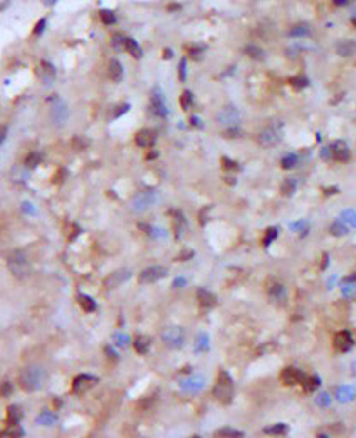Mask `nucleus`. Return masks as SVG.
<instances>
[{"label":"nucleus","instance_id":"20","mask_svg":"<svg viewBox=\"0 0 356 438\" xmlns=\"http://www.w3.org/2000/svg\"><path fill=\"white\" fill-rule=\"evenodd\" d=\"M69 118V108L65 103H57L52 108V120L55 125H63Z\"/></svg>","mask_w":356,"mask_h":438},{"label":"nucleus","instance_id":"7","mask_svg":"<svg viewBox=\"0 0 356 438\" xmlns=\"http://www.w3.org/2000/svg\"><path fill=\"white\" fill-rule=\"evenodd\" d=\"M149 110L154 116H158V118H166L168 116V106H166V103H164V96L159 88H154L153 91H151Z\"/></svg>","mask_w":356,"mask_h":438},{"label":"nucleus","instance_id":"34","mask_svg":"<svg viewBox=\"0 0 356 438\" xmlns=\"http://www.w3.org/2000/svg\"><path fill=\"white\" fill-rule=\"evenodd\" d=\"M279 236V228H276V226H269V228L265 229L264 233V240H262V245L267 248V247L271 245V243L274 242V240Z\"/></svg>","mask_w":356,"mask_h":438},{"label":"nucleus","instance_id":"17","mask_svg":"<svg viewBox=\"0 0 356 438\" xmlns=\"http://www.w3.org/2000/svg\"><path fill=\"white\" fill-rule=\"evenodd\" d=\"M163 341L164 344H168L170 347H182L183 346V330L180 329H166L163 332Z\"/></svg>","mask_w":356,"mask_h":438},{"label":"nucleus","instance_id":"11","mask_svg":"<svg viewBox=\"0 0 356 438\" xmlns=\"http://www.w3.org/2000/svg\"><path fill=\"white\" fill-rule=\"evenodd\" d=\"M265 293H267V296H269V300L273 303L286 302V289L276 279H267V283H265Z\"/></svg>","mask_w":356,"mask_h":438},{"label":"nucleus","instance_id":"52","mask_svg":"<svg viewBox=\"0 0 356 438\" xmlns=\"http://www.w3.org/2000/svg\"><path fill=\"white\" fill-rule=\"evenodd\" d=\"M5 137H7V125H2V123H0V144L4 142Z\"/></svg>","mask_w":356,"mask_h":438},{"label":"nucleus","instance_id":"24","mask_svg":"<svg viewBox=\"0 0 356 438\" xmlns=\"http://www.w3.org/2000/svg\"><path fill=\"white\" fill-rule=\"evenodd\" d=\"M108 77L112 79L113 82H120L123 79V67L119 60L113 58L112 62L108 63Z\"/></svg>","mask_w":356,"mask_h":438},{"label":"nucleus","instance_id":"41","mask_svg":"<svg viewBox=\"0 0 356 438\" xmlns=\"http://www.w3.org/2000/svg\"><path fill=\"white\" fill-rule=\"evenodd\" d=\"M320 380H318V377H307L303 382V389L307 390V392H312V390H315L318 385H320Z\"/></svg>","mask_w":356,"mask_h":438},{"label":"nucleus","instance_id":"18","mask_svg":"<svg viewBox=\"0 0 356 438\" xmlns=\"http://www.w3.org/2000/svg\"><path fill=\"white\" fill-rule=\"evenodd\" d=\"M314 29L308 22H297L293 24L290 29H288V36L291 38H298V39H303V38H310Z\"/></svg>","mask_w":356,"mask_h":438},{"label":"nucleus","instance_id":"9","mask_svg":"<svg viewBox=\"0 0 356 438\" xmlns=\"http://www.w3.org/2000/svg\"><path fill=\"white\" fill-rule=\"evenodd\" d=\"M305 379H307V375H305L301 370L295 368V366H286V368L281 372L279 375V380L283 385L286 387H293V385H303Z\"/></svg>","mask_w":356,"mask_h":438},{"label":"nucleus","instance_id":"31","mask_svg":"<svg viewBox=\"0 0 356 438\" xmlns=\"http://www.w3.org/2000/svg\"><path fill=\"white\" fill-rule=\"evenodd\" d=\"M329 233H331L332 236H344V235H348V226H346L342 221H339V219H334V221L329 225Z\"/></svg>","mask_w":356,"mask_h":438},{"label":"nucleus","instance_id":"26","mask_svg":"<svg viewBox=\"0 0 356 438\" xmlns=\"http://www.w3.org/2000/svg\"><path fill=\"white\" fill-rule=\"evenodd\" d=\"M77 303H79V306H80V308H82L86 313H93V312H95V310H96V303H95V300H93L89 295H82V293H80V295H77Z\"/></svg>","mask_w":356,"mask_h":438},{"label":"nucleus","instance_id":"32","mask_svg":"<svg viewBox=\"0 0 356 438\" xmlns=\"http://www.w3.org/2000/svg\"><path fill=\"white\" fill-rule=\"evenodd\" d=\"M180 106H182L183 112H190V108H192L194 105V93L190 91V89H183V93L180 95Z\"/></svg>","mask_w":356,"mask_h":438},{"label":"nucleus","instance_id":"58","mask_svg":"<svg viewBox=\"0 0 356 438\" xmlns=\"http://www.w3.org/2000/svg\"><path fill=\"white\" fill-rule=\"evenodd\" d=\"M180 9H182V5L175 4V5H170V7H168V11H180Z\"/></svg>","mask_w":356,"mask_h":438},{"label":"nucleus","instance_id":"38","mask_svg":"<svg viewBox=\"0 0 356 438\" xmlns=\"http://www.w3.org/2000/svg\"><path fill=\"white\" fill-rule=\"evenodd\" d=\"M223 137L224 139H241V137H243V130H241L240 125L226 127V129L223 130Z\"/></svg>","mask_w":356,"mask_h":438},{"label":"nucleus","instance_id":"57","mask_svg":"<svg viewBox=\"0 0 356 438\" xmlns=\"http://www.w3.org/2000/svg\"><path fill=\"white\" fill-rule=\"evenodd\" d=\"M322 260H324V262H322V269H325V267H327V260H329L327 253H324V255H322Z\"/></svg>","mask_w":356,"mask_h":438},{"label":"nucleus","instance_id":"3","mask_svg":"<svg viewBox=\"0 0 356 438\" xmlns=\"http://www.w3.org/2000/svg\"><path fill=\"white\" fill-rule=\"evenodd\" d=\"M283 140V125L281 123H273L267 125L257 133V142L262 148H274Z\"/></svg>","mask_w":356,"mask_h":438},{"label":"nucleus","instance_id":"16","mask_svg":"<svg viewBox=\"0 0 356 438\" xmlns=\"http://www.w3.org/2000/svg\"><path fill=\"white\" fill-rule=\"evenodd\" d=\"M36 76H38V79L43 82V84H46V86L52 84V82L55 81V67H53L50 62H45V60H43V62L36 67Z\"/></svg>","mask_w":356,"mask_h":438},{"label":"nucleus","instance_id":"1","mask_svg":"<svg viewBox=\"0 0 356 438\" xmlns=\"http://www.w3.org/2000/svg\"><path fill=\"white\" fill-rule=\"evenodd\" d=\"M19 387H21L24 392H36L43 387L45 383V372H43L41 366H26L19 372Z\"/></svg>","mask_w":356,"mask_h":438},{"label":"nucleus","instance_id":"49","mask_svg":"<svg viewBox=\"0 0 356 438\" xmlns=\"http://www.w3.org/2000/svg\"><path fill=\"white\" fill-rule=\"evenodd\" d=\"M45 26H46V19H40V21L36 22L35 29H33V35H35V36H40L43 31H45Z\"/></svg>","mask_w":356,"mask_h":438},{"label":"nucleus","instance_id":"50","mask_svg":"<svg viewBox=\"0 0 356 438\" xmlns=\"http://www.w3.org/2000/svg\"><path fill=\"white\" fill-rule=\"evenodd\" d=\"M331 2L334 7H348L351 4V0H331Z\"/></svg>","mask_w":356,"mask_h":438},{"label":"nucleus","instance_id":"29","mask_svg":"<svg viewBox=\"0 0 356 438\" xmlns=\"http://www.w3.org/2000/svg\"><path fill=\"white\" fill-rule=\"evenodd\" d=\"M288 84H290L295 91H303V89H307L308 86H310V81H308V77H305V76H293V77L288 79Z\"/></svg>","mask_w":356,"mask_h":438},{"label":"nucleus","instance_id":"59","mask_svg":"<svg viewBox=\"0 0 356 438\" xmlns=\"http://www.w3.org/2000/svg\"><path fill=\"white\" fill-rule=\"evenodd\" d=\"M147 159H156L158 158V151H154V152H149V154L146 156Z\"/></svg>","mask_w":356,"mask_h":438},{"label":"nucleus","instance_id":"35","mask_svg":"<svg viewBox=\"0 0 356 438\" xmlns=\"http://www.w3.org/2000/svg\"><path fill=\"white\" fill-rule=\"evenodd\" d=\"M245 53H247V57H250L254 60H264L265 57V52L257 45H247L245 46Z\"/></svg>","mask_w":356,"mask_h":438},{"label":"nucleus","instance_id":"37","mask_svg":"<svg viewBox=\"0 0 356 438\" xmlns=\"http://www.w3.org/2000/svg\"><path fill=\"white\" fill-rule=\"evenodd\" d=\"M41 159H43L41 152H38V151H31L28 156H26L24 165L28 166L29 170H33V168H36V166H38L40 163H41Z\"/></svg>","mask_w":356,"mask_h":438},{"label":"nucleus","instance_id":"21","mask_svg":"<svg viewBox=\"0 0 356 438\" xmlns=\"http://www.w3.org/2000/svg\"><path fill=\"white\" fill-rule=\"evenodd\" d=\"M151 346H153V339H151L149 336L140 334V336H137L136 339H134V349H136V353L140 354V356H146V354L151 351Z\"/></svg>","mask_w":356,"mask_h":438},{"label":"nucleus","instance_id":"54","mask_svg":"<svg viewBox=\"0 0 356 438\" xmlns=\"http://www.w3.org/2000/svg\"><path fill=\"white\" fill-rule=\"evenodd\" d=\"M171 57H173V52H171L170 48H168V50L164 48V50H163V58H164V60H170Z\"/></svg>","mask_w":356,"mask_h":438},{"label":"nucleus","instance_id":"25","mask_svg":"<svg viewBox=\"0 0 356 438\" xmlns=\"http://www.w3.org/2000/svg\"><path fill=\"white\" fill-rule=\"evenodd\" d=\"M123 50H125L132 58H142V48H140L139 43H137L134 38H125Z\"/></svg>","mask_w":356,"mask_h":438},{"label":"nucleus","instance_id":"40","mask_svg":"<svg viewBox=\"0 0 356 438\" xmlns=\"http://www.w3.org/2000/svg\"><path fill=\"white\" fill-rule=\"evenodd\" d=\"M221 165H223V168L228 170V171H238V170H241L240 165H238L237 161H233V159L226 158V156H223V158H221Z\"/></svg>","mask_w":356,"mask_h":438},{"label":"nucleus","instance_id":"23","mask_svg":"<svg viewBox=\"0 0 356 438\" xmlns=\"http://www.w3.org/2000/svg\"><path fill=\"white\" fill-rule=\"evenodd\" d=\"M213 437L214 438H245V433L240 430H235V428L223 426V428H218L213 433Z\"/></svg>","mask_w":356,"mask_h":438},{"label":"nucleus","instance_id":"45","mask_svg":"<svg viewBox=\"0 0 356 438\" xmlns=\"http://www.w3.org/2000/svg\"><path fill=\"white\" fill-rule=\"evenodd\" d=\"M206 52V45H196V46H190V50H189V55L192 57H196V58H199L200 55H202V53Z\"/></svg>","mask_w":356,"mask_h":438},{"label":"nucleus","instance_id":"43","mask_svg":"<svg viewBox=\"0 0 356 438\" xmlns=\"http://www.w3.org/2000/svg\"><path fill=\"white\" fill-rule=\"evenodd\" d=\"M178 79L180 82L187 81V58H182V62L178 63Z\"/></svg>","mask_w":356,"mask_h":438},{"label":"nucleus","instance_id":"14","mask_svg":"<svg viewBox=\"0 0 356 438\" xmlns=\"http://www.w3.org/2000/svg\"><path fill=\"white\" fill-rule=\"evenodd\" d=\"M129 277H130V270H125V269L115 270V272L108 274V276L105 277L103 286H105L106 289H117V287L122 286L123 281H127Z\"/></svg>","mask_w":356,"mask_h":438},{"label":"nucleus","instance_id":"22","mask_svg":"<svg viewBox=\"0 0 356 438\" xmlns=\"http://www.w3.org/2000/svg\"><path fill=\"white\" fill-rule=\"evenodd\" d=\"M22 419V411L19 406H9L7 407V416H5V423H7V426H16V424H19Z\"/></svg>","mask_w":356,"mask_h":438},{"label":"nucleus","instance_id":"46","mask_svg":"<svg viewBox=\"0 0 356 438\" xmlns=\"http://www.w3.org/2000/svg\"><path fill=\"white\" fill-rule=\"evenodd\" d=\"M12 390H14V385H12L11 382H4L2 385H0V394H2V397H9L12 394Z\"/></svg>","mask_w":356,"mask_h":438},{"label":"nucleus","instance_id":"27","mask_svg":"<svg viewBox=\"0 0 356 438\" xmlns=\"http://www.w3.org/2000/svg\"><path fill=\"white\" fill-rule=\"evenodd\" d=\"M298 163H300V156H298L297 152H288V154H284L283 158H281V168L290 171V170L297 168Z\"/></svg>","mask_w":356,"mask_h":438},{"label":"nucleus","instance_id":"61","mask_svg":"<svg viewBox=\"0 0 356 438\" xmlns=\"http://www.w3.org/2000/svg\"><path fill=\"white\" fill-rule=\"evenodd\" d=\"M189 438H200L199 435H194V437H189Z\"/></svg>","mask_w":356,"mask_h":438},{"label":"nucleus","instance_id":"56","mask_svg":"<svg viewBox=\"0 0 356 438\" xmlns=\"http://www.w3.org/2000/svg\"><path fill=\"white\" fill-rule=\"evenodd\" d=\"M190 123H192V125H196V127H199V129L202 127V125H200V120L196 118V116H192V118H190Z\"/></svg>","mask_w":356,"mask_h":438},{"label":"nucleus","instance_id":"60","mask_svg":"<svg viewBox=\"0 0 356 438\" xmlns=\"http://www.w3.org/2000/svg\"><path fill=\"white\" fill-rule=\"evenodd\" d=\"M43 2H45V5H53L57 0H43Z\"/></svg>","mask_w":356,"mask_h":438},{"label":"nucleus","instance_id":"8","mask_svg":"<svg viewBox=\"0 0 356 438\" xmlns=\"http://www.w3.org/2000/svg\"><path fill=\"white\" fill-rule=\"evenodd\" d=\"M329 149H331V161L336 163H348L351 159V149L349 146L344 142V140L337 139V140H332L329 144Z\"/></svg>","mask_w":356,"mask_h":438},{"label":"nucleus","instance_id":"44","mask_svg":"<svg viewBox=\"0 0 356 438\" xmlns=\"http://www.w3.org/2000/svg\"><path fill=\"white\" fill-rule=\"evenodd\" d=\"M67 176H69V171L65 168H59L53 175V183H63Z\"/></svg>","mask_w":356,"mask_h":438},{"label":"nucleus","instance_id":"53","mask_svg":"<svg viewBox=\"0 0 356 438\" xmlns=\"http://www.w3.org/2000/svg\"><path fill=\"white\" fill-rule=\"evenodd\" d=\"M336 193H339V189H337V187H331V189H324V195H336Z\"/></svg>","mask_w":356,"mask_h":438},{"label":"nucleus","instance_id":"51","mask_svg":"<svg viewBox=\"0 0 356 438\" xmlns=\"http://www.w3.org/2000/svg\"><path fill=\"white\" fill-rule=\"evenodd\" d=\"M320 156L325 159V161H331V149H329V146H324V148L320 149Z\"/></svg>","mask_w":356,"mask_h":438},{"label":"nucleus","instance_id":"10","mask_svg":"<svg viewBox=\"0 0 356 438\" xmlns=\"http://www.w3.org/2000/svg\"><path fill=\"white\" fill-rule=\"evenodd\" d=\"M98 383V379L93 375H89V373H80V375L74 377L72 380V392L76 394V396H80V394L87 392L89 389H93V387Z\"/></svg>","mask_w":356,"mask_h":438},{"label":"nucleus","instance_id":"4","mask_svg":"<svg viewBox=\"0 0 356 438\" xmlns=\"http://www.w3.org/2000/svg\"><path fill=\"white\" fill-rule=\"evenodd\" d=\"M7 267L12 272V276L24 277L29 270V260H28V257H26V253L21 252V250L12 252L7 259Z\"/></svg>","mask_w":356,"mask_h":438},{"label":"nucleus","instance_id":"5","mask_svg":"<svg viewBox=\"0 0 356 438\" xmlns=\"http://www.w3.org/2000/svg\"><path fill=\"white\" fill-rule=\"evenodd\" d=\"M214 120H216L218 125H221V127H224V129H226V127L240 125L241 115H240V112H238V108L235 105H226V106H223V108H221L219 112L216 113Z\"/></svg>","mask_w":356,"mask_h":438},{"label":"nucleus","instance_id":"13","mask_svg":"<svg viewBox=\"0 0 356 438\" xmlns=\"http://www.w3.org/2000/svg\"><path fill=\"white\" fill-rule=\"evenodd\" d=\"M334 52L341 58H351L356 55V39L353 38H342L334 45Z\"/></svg>","mask_w":356,"mask_h":438},{"label":"nucleus","instance_id":"33","mask_svg":"<svg viewBox=\"0 0 356 438\" xmlns=\"http://www.w3.org/2000/svg\"><path fill=\"white\" fill-rule=\"evenodd\" d=\"M24 437V431L19 424L16 426H7L2 433H0V438H22Z\"/></svg>","mask_w":356,"mask_h":438},{"label":"nucleus","instance_id":"15","mask_svg":"<svg viewBox=\"0 0 356 438\" xmlns=\"http://www.w3.org/2000/svg\"><path fill=\"white\" fill-rule=\"evenodd\" d=\"M134 140H136V146H139V148L149 149V148H153L154 142H156V133H154L151 129H140L139 132H136Z\"/></svg>","mask_w":356,"mask_h":438},{"label":"nucleus","instance_id":"36","mask_svg":"<svg viewBox=\"0 0 356 438\" xmlns=\"http://www.w3.org/2000/svg\"><path fill=\"white\" fill-rule=\"evenodd\" d=\"M297 187H298L297 178H286L283 182V185H281V192H283V195L290 197L297 192Z\"/></svg>","mask_w":356,"mask_h":438},{"label":"nucleus","instance_id":"19","mask_svg":"<svg viewBox=\"0 0 356 438\" xmlns=\"http://www.w3.org/2000/svg\"><path fill=\"white\" fill-rule=\"evenodd\" d=\"M196 298H197V303H199V306H202V308H213V306H216V296L211 293V291L207 289H202V287H199V289L196 291Z\"/></svg>","mask_w":356,"mask_h":438},{"label":"nucleus","instance_id":"48","mask_svg":"<svg viewBox=\"0 0 356 438\" xmlns=\"http://www.w3.org/2000/svg\"><path fill=\"white\" fill-rule=\"evenodd\" d=\"M129 108H130V105H127V103H122V105L117 106V108H115L117 112H113V115H112V116H113V118H119L120 115H123V113L129 112Z\"/></svg>","mask_w":356,"mask_h":438},{"label":"nucleus","instance_id":"28","mask_svg":"<svg viewBox=\"0 0 356 438\" xmlns=\"http://www.w3.org/2000/svg\"><path fill=\"white\" fill-rule=\"evenodd\" d=\"M288 431H290V428H288V424H284V423L271 424V426L264 428V433L271 435V437H284V435H288Z\"/></svg>","mask_w":356,"mask_h":438},{"label":"nucleus","instance_id":"39","mask_svg":"<svg viewBox=\"0 0 356 438\" xmlns=\"http://www.w3.org/2000/svg\"><path fill=\"white\" fill-rule=\"evenodd\" d=\"M98 14H99V19H101V22L105 26H112V24H115L117 22L115 12L110 11V9H103V11H99Z\"/></svg>","mask_w":356,"mask_h":438},{"label":"nucleus","instance_id":"2","mask_svg":"<svg viewBox=\"0 0 356 438\" xmlns=\"http://www.w3.org/2000/svg\"><path fill=\"white\" fill-rule=\"evenodd\" d=\"M233 392H235L233 379H231L230 373H228L226 370H219L216 383H214V387H213V397L218 400V402L223 404V406H228V404H231V400H233Z\"/></svg>","mask_w":356,"mask_h":438},{"label":"nucleus","instance_id":"6","mask_svg":"<svg viewBox=\"0 0 356 438\" xmlns=\"http://www.w3.org/2000/svg\"><path fill=\"white\" fill-rule=\"evenodd\" d=\"M166 276H168V269L164 266H149L144 270H140L139 276H137V281L140 284H153Z\"/></svg>","mask_w":356,"mask_h":438},{"label":"nucleus","instance_id":"47","mask_svg":"<svg viewBox=\"0 0 356 438\" xmlns=\"http://www.w3.org/2000/svg\"><path fill=\"white\" fill-rule=\"evenodd\" d=\"M194 257V250H183L182 253H178L177 255V262H185V260H189V259H192Z\"/></svg>","mask_w":356,"mask_h":438},{"label":"nucleus","instance_id":"55","mask_svg":"<svg viewBox=\"0 0 356 438\" xmlns=\"http://www.w3.org/2000/svg\"><path fill=\"white\" fill-rule=\"evenodd\" d=\"M349 22H351V26H353V28H355V29H356V11H353L351 18H349Z\"/></svg>","mask_w":356,"mask_h":438},{"label":"nucleus","instance_id":"42","mask_svg":"<svg viewBox=\"0 0 356 438\" xmlns=\"http://www.w3.org/2000/svg\"><path fill=\"white\" fill-rule=\"evenodd\" d=\"M123 45H125V36L120 35V33H115L112 36V46L117 52H120V50H123Z\"/></svg>","mask_w":356,"mask_h":438},{"label":"nucleus","instance_id":"12","mask_svg":"<svg viewBox=\"0 0 356 438\" xmlns=\"http://www.w3.org/2000/svg\"><path fill=\"white\" fill-rule=\"evenodd\" d=\"M332 346H334V349L339 351V353H348V351L355 346V339H353L349 330H339L337 334H334Z\"/></svg>","mask_w":356,"mask_h":438},{"label":"nucleus","instance_id":"30","mask_svg":"<svg viewBox=\"0 0 356 438\" xmlns=\"http://www.w3.org/2000/svg\"><path fill=\"white\" fill-rule=\"evenodd\" d=\"M70 146H72L74 151H86L91 146V140L84 135H74L72 140H70Z\"/></svg>","mask_w":356,"mask_h":438}]
</instances>
